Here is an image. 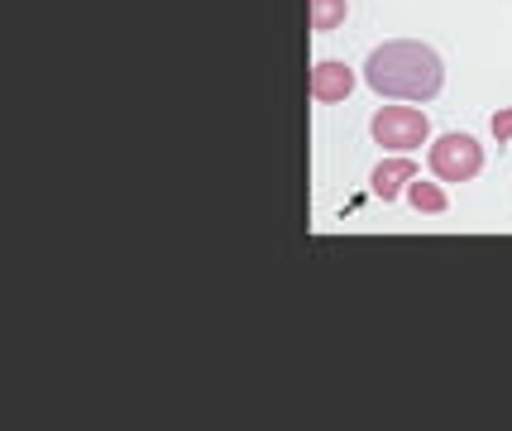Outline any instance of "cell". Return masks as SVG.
<instances>
[{
    "instance_id": "obj_1",
    "label": "cell",
    "mask_w": 512,
    "mask_h": 431,
    "mask_svg": "<svg viewBox=\"0 0 512 431\" xmlns=\"http://www.w3.org/2000/svg\"><path fill=\"white\" fill-rule=\"evenodd\" d=\"M364 82L379 96H393V101H431L446 87V63H441L436 48L417 44V39H393V44L369 53Z\"/></svg>"
},
{
    "instance_id": "obj_2",
    "label": "cell",
    "mask_w": 512,
    "mask_h": 431,
    "mask_svg": "<svg viewBox=\"0 0 512 431\" xmlns=\"http://www.w3.org/2000/svg\"><path fill=\"white\" fill-rule=\"evenodd\" d=\"M369 130L379 139L383 149H393V154H412V149H422L426 135H431V120L422 111H412V106H383L374 120H369Z\"/></svg>"
},
{
    "instance_id": "obj_3",
    "label": "cell",
    "mask_w": 512,
    "mask_h": 431,
    "mask_svg": "<svg viewBox=\"0 0 512 431\" xmlns=\"http://www.w3.org/2000/svg\"><path fill=\"white\" fill-rule=\"evenodd\" d=\"M426 159H431V173L441 182H469L479 178V168H484V149H479L474 135H441Z\"/></svg>"
},
{
    "instance_id": "obj_4",
    "label": "cell",
    "mask_w": 512,
    "mask_h": 431,
    "mask_svg": "<svg viewBox=\"0 0 512 431\" xmlns=\"http://www.w3.org/2000/svg\"><path fill=\"white\" fill-rule=\"evenodd\" d=\"M350 91H355V72L345 63H316L312 68V101L340 106V101H350Z\"/></svg>"
},
{
    "instance_id": "obj_5",
    "label": "cell",
    "mask_w": 512,
    "mask_h": 431,
    "mask_svg": "<svg viewBox=\"0 0 512 431\" xmlns=\"http://www.w3.org/2000/svg\"><path fill=\"white\" fill-rule=\"evenodd\" d=\"M412 178H417V163L412 159H383L379 168H374L369 187H374V197L393 202V197H402V187H412Z\"/></svg>"
},
{
    "instance_id": "obj_6",
    "label": "cell",
    "mask_w": 512,
    "mask_h": 431,
    "mask_svg": "<svg viewBox=\"0 0 512 431\" xmlns=\"http://www.w3.org/2000/svg\"><path fill=\"white\" fill-rule=\"evenodd\" d=\"M407 202H412V211H422V216H446L450 197L436 182H412V187H407Z\"/></svg>"
},
{
    "instance_id": "obj_7",
    "label": "cell",
    "mask_w": 512,
    "mask_h": 431,
    "mask_svg": "<svg viewBox=\"0 0 512 431\" xmlns=\"http://www.w3.org/2000/svg\"><path fill=\"white\" fill-rule=\"evenodd\" d=\"M345 15H350V0H312V29L316 34H326V29H340L345 24Z\"/></svg>"
},
{
    "instance_id": "obj_8",
    "label": "cell",
    "mask_w": 512,
    "mask_h": 431,
    "mask_svg": "<svg viewBox=\"0 0 512 431\" xmlns=\"http://www.w3.org/2000/svg\"><path fill=\"white\" fill-rule=\"evenodd\" d=\"M493 135H498V139H512V111H498V115H493Z\"/></svg>"
}]
</instances>
